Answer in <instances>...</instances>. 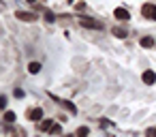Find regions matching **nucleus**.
<instances>
[{
	"mask_svg": "<svg viewBox=\"0 0 156 137\" xmlns=\"http://www.w3.org/2000/svg\"><path fill=\"white\" fill-rule=\"evenodd\" d=\"M79 24L83 28H94V30H101L103 28V24L98 20H92V17H79Z\"/></svg>",
	"mask_w": 156,
	"mask_h": 137,
	"instance_id": "nucleus-1",
	"label": "nucleus"
},
{
	"mask_svg": "<svg viewBox=\"0 0 156 137\" xmlns=\"http://www.w3.org/2000/svg\"><path fill=\"white\" fill-rule=\"evenodd\" d=\"M141 13H143V17H147V20H154V22H156V7H154V5H150V2H147V5H143V7H141Z\"/></svg>",
	"mask_w": 156,
	"mask_h": 137,
	"instance_id": "nucleus-2",
	"label": "nucleus"
},
{
	"mask_svg": "<svg viewBox=\"0 0 156 137\" xmlns=\"http://www.w3.org/2000/svg\"><path fill=\"white\" fill-rule=\"evenodd\" d=\"M15 17L22 20V22H34L37 20V15L30 13V11H15Z\"/></svg>",
	"mask_w": 156,
	"mask_h": 137,
	"instance_id": "nucleus-3",
	"label": "nucleus"
},
{
	"mask_svg": "<svg viewBox=\"0 0 156 137\" xmlns=\"http://www.w3.org/2000/svg\"><path fill=\"white\" fill-rule=\"evenodd\" d=\"M28 118H30V120H34V122L43 120V109H41V107H34V109H30V111H28Z\"/></svg>",
	"mask_w": 156,
	"mask_h": 137,
	"instance_id": "nucleus-4",
	"label": "nucleus"
},
{
	"mask_svg": "<svg viewBox=\"0 0 156 137\" xmlns=\"http://www.w3.org/2000/svg\"><path fill=\"white\" fill-rule=\"evenodd\" d=\"M49 96H51V99H54V101H58V103H60V105H62V107H64V109H69V111H71V114H75V111H77V109H75V105H73V103H69V101H60V99H58V96H54V94H49Z\"/></svg>",
	"mask_w": 156,
	"mask_h": 137,
	"instance_id": "nucleus-5",
	"label": "nucleus"
},
{
	"mask_svg": "<svg viewBox=\"0 0 156 137\" xmlns=\"http://www.w3.org/2000/svg\"><path fill=\"white\" fill-rule=\"evenodd\" d=\"M113 15H115V20H120V22H126V20H128V11H126V9H122V7H120V9H115V11H113Z\"/></svg>",
	"mask_w": 156,
	"mask_h": 137,
	"instance_id": "nucleus-6",
	"label": "nucleus"
},
{
	"mask_svg": "<svg viewBox=\"0 0 156 137\" xmlns=\"http://www.w3.org/2000/svg\"><path fill=\"white\" fill-rule=\"evenodd\" d=\"M143 81H145V84H154V81H156V73H154V71H145V73H143Z\"/></svg>",
	"mask_w": 156,
	"mask_h": 137,
	"instance_id": "nucleus-7",
	"label": "nucleus"
},
{
	"mask_svg": "<svg viewBox=\"0 0 156 137\" xmlns=\"http://www.w3.org/2000/svg\"><path fill=\"white\" fill-rule=\"evenodd\" d=\"M111 34H113V37H118V39H124V37H126L128 32H126L124 28H118V26H115V28L111 30Z\"/></svg>",
	"mask_w": 156,
	"mask_h": 137,
	"instance_id": "nucleus-8",
	"label": "nucleus"
},
{
	"mask_svg": "<svg viewBox=\"0 0 156 137\" xmlns=\"http://www.w3.org/2000/svg\"><path fill=\"white\" fill-rule=\"evenodd\" d=\"M51 126H54V120H43V122L39 124V128H41V131H49Z\"/></svg>",
	"mask_w": 156,
	"mask_h": 137,
	"instance_id": "nucleus-9",
	"label": "nucleus"
},
{
	"mask_svg": "<svg viewBox=\"0 0 156 137\" xmlns=\"http://www.w3.org/2000/svg\"><path fill=\"white\" fill-rule=\"evenodd\" d=\"M152 45H154V39L152 37H143L141 39V47H152Z\"/></svg>",
	"mask_w": 156,
	"mask_h": 137,
	"instance_id": "nucleus-10",
	"label": "nucleus"
},
{
	"mask_svg": "<svg viewBox=\"0 0 156 137\" xmlns=\"http://www.w3.org/2000/svg\"><path fill=\"white\" fill-rule=\"evenodd\" d=\"M15 120H17L15 111H7V114H5V122H9V124H11V122H15Z\"/></svg>",
	"mask_w": 156,
	"mask_h": 137,
	"instance_id": "nucleus-11",
	"label": "nucleus"
},
{
	"mask_svg": "<svg viewBox=\"0 0 156 137\" xmlns=\"http://www.w3.org/2000/svg\"><path fill=\"white\" fill-rule=\"evenodd\" d=\"M28 71H30V73H39V71H41V64H39V62H30V64H28Z\"/></svg>",
	"mask_w": 156,
	"mask_h": 137,
	"instance_id": "nucleus-12",
	"label": "nucleus"
},
{
	"mask_svg": "<svg viewBox=\"0 0 156 137\" xmlns=\"http://www.w3.org/2000/svg\"><path fill=\"white\" fill-rule=\"evenodd\" d=\"M88 133H90L88 126H79V128H77V137H88Z\"/></svg>",
	"mask_w": 156,
	"mask_h": 137,
	"instance_id": "nucleus-13",
	"label": "nucleus"
},
{
	"mask_svg": "<svg viewBox=\"0 0 156 137\" xmlns=\"http://www.w3.org/2000/svg\"><path fill=\"white\" fill-rule=\"evenodd\" d=\"M49 133H51V135H60V133H62V126H60V124H54V126L49 128Z\"/></svg>",
	"mask_w": 156,
	"mask_h": 137,
	"instance_id": "nucleus-14",
	"label": "nucleus"
},
{
	"mask_svg": "<svg viewBox=\"0 0 156 137\" xmlns=\"http://www.w3.org/2000/svg\"><path fill=\"white\" fill-rule=\"evenodd\" d=\"M45 20H47V22L51 24V22H56V15H54L51 11H47V13H45Z\"/></svg>",
	"mask_w": 156,
	"mask_h": 137,
	"instance_id": "nucleus-15",
	"label": "nucleus"
},
{
	"mask_svg": "<svg viewBox=\"0 0 156 137\" xmlns=\"http://www.w3.org/2000/svg\"><path fill=\"white\" fill-rule=\"evenodd\" d=\"M101 126H105V128H109V126H113V122H111V120H101Z\"/></svg>",
	"mask_w": 156,
	"mask_h": 137,
	"instance_id": "nucleus-16",
	"label": "nucleus"
},
{
	"mask_svg": "<svg viewBox=\"0 0 156 137\" xmlns=\"http://www.w3.org/2000/svg\"><path fill=\"white\" fill-rule=\"evenodd\" d=\"M75 9H77V11H83V9H86V2H77Z\"/></svg>",
	"mask_w": 156,
	"mask_h": 137,
	"instance_id": "nucleus-17",
	"label": "nucleus"
},
{
	"mask_svg": "<svg viewBox=\"0 0 156 137\" xmlns=\"http://www.w3.org/2000/svg\"><path fill=\"white\" fill-rule=\"evenodd\" d=\"M145 135H147V137H156V128H147Z\"/></svg>",
	"mask_w": 156,
	"mask_h": 137,
	"instance_id": "nucleus-18",
	"label": "nucleus"
},
{
	"mask_svg": "<svg viewBox=\"0 0 156 137\" xmlns=\"http://www.w3.org/2000/svg\"><path fill=\"white\" fill-rule=\"evenodd\" d=\"M7 107V99L5 96H0V109H5Z\"/></svg>",
	"mask_w": 156,
	"mask_h": 137,
	"instance_id": "nucleus-19",
	"label": "nucleus"
},
{
	"mask_svg": "<svg viewBox=\"0 0 156 137\" xmlns=\"http://www.w3.org/2000/svg\"><path fill=\"white\" fill-rule=\"evenodd\" d=\"M2 9H5V5H2V2H0V11H2Z\"/></svg>",
	"mask_w": 156,
	"mask_h": 137,
	"instance_id": "nucleus-20",
	"label": "nucleus"
},
{
	"mask_svg": "<svg viewBox=\"0 0 156 137\" xmlns=\"http://www.w3.org/2000/svg\"><path fill=\"white\" fill-rule=\"evenodd\" d=\"M66 2H75V0H66Z\"/></svg>",
	"mask_w": 156,
	"mask_h": 137,
	"instance_id": "nucleus-21",
	"label": "nucleus"
},
{
	"mask_svg": "<svg viewBox=\"0 0 156 137\" xmlns=\"http://www.w3.org/2000/svg\"><path fill=\"white\" fill-rule=\"evenodd\" d=\"M28 2H34V0H28Z\"/></svg>",
	"mask_w": 156,
	"mask_h": 137,
	"instance_id": "nucleus-22",
	"label": "nucleus"
},
{
	"mask_svg": "<svg viewBox=\"0 0 156 137\" xmlns=\"http://www.w3.org/2000/svg\"><path fill=\"white\" fill-rule=\"evenodd\" d=\"M66 137H71V135H66Z\"/></svg>",
	"mask_w": 156,
	"mask_h": 137,
	"instance_id": "nucleus-23",
	"label": "nucleus"
}]
</instances>
